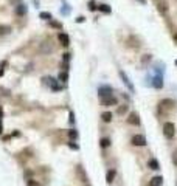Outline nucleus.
I'll return each instance as SVG.
<instances>
[{
    "mask_svg": "<svg viewBox=\"0 0 177 186\" xmlns=\"http://www.w3.org/2000/svg\"><path fill=\"white\" fill-rule=\"evenodd\" d=\"M115 175H117V172L113 171V169H109V171H107V177H106V180H107V183H109V185H112V183H113V180H115Z\"/></svg>",
    "mask_w": 177,
    "mask_h": 186,
    "instance_id": "nucleus-12",
    "label": "nucleus"
},
{
    "mask_svg": "<svg viewBox=\"0 0 177 186\" xmlns=\"http://www.w3.org/2000/svg\"><path fill=\"white\" fill-rule=\"evenodd\" d=\"M98 10L101 11V12H104V14H110V12H112L110 6H109V5H106V3H103V5H99V6H98Z\"/></svg>",
    "mask_w": 177,
    "mask_h": 186,
    "instance_id": "nucleus-14",
    "label": "nucleus"
},
{
    "mask_svg": "<svg viewBox=\"0 0 177 186\" xmlns=\"http://www.w3.org/2000/svg\"><path fill=\"white\" fill-rule=\"evenodd\" d=\"M58 79L61 81V82H67V81H69V75H67L65 71H61V73L58 75Z\"/></svg>",
    "mask_w": 177,
    "mask_h": 186,
    "instance_id": "nucleus-16",
    "label": "nucleus"
},
{
    "mask_svg": "<svg viewBox=\"0 0 177 186\" xmlns=\"http://www.w3.org/2000/svg\"><path fill=\"white\" fill-rule=\"evenodd\" d=\"M12 2H19V0H12Z\"/></svg>",
    "mask_w": 177,
    "mask_h": 186,
    "instance_id": "nucleus-33",
    "label": "nucleus"
},
{
    "mask_svg": "<svg viewBox=\"0 0 177 186\" xmlns=\"http://www.w3.org/2000/svg\"><path fill=\"white\" fill-rule=\"evenodd\" d=\"M163 135H165L168 140L174 138V135H176V126L172 124L171 121H168V122L163 124Z\"/></svg>",
    "mask_w": 177,
    "mask_h": 186,
    "instance_id": "nucleus-1",
    "label": "nucleus"
},
{
    "mask_svg": "<svg viewBox=\"0 0 177 186\" xmlns=\"http://www.w3.org/2000/svg\"><path fill=\"white\" fill-rule=\"evenodd\" d=\"M158 11H160L162 14H166L168 12V3L165 0H160V2H158Z\"/></svg>",
    "mask_w": 177,
    "mask_h": 186,
    "instance_id": "nucleus-13",
    "label": "nucleus"
},
{
    "mask_svg": "<svg viewBox=\"0 0 177 186\" xmlns=\"http://www.w3.org/2000/svg\"><path fill=\"white\" fill-rule=\"evenodd\" d=\"M11 31V28L8 25H0V36H3V34H8Z\"/></svg>",
    "mask_w": 177,
    "mask_h": 186,
    "instance_id": "nucleus-17",
    "label": "nucleus"
},
{
    "mask_svg": "<svg viewBox=\"0 0 177 186\" xmlns=\"http://www.w3.org/2000/svg\"><path fill=\"white\" fill-rule=\"evenodd\" d=\"M85 20V17L84 16H79V17H76V22H78V24H81V22H84Z\"/></svg>",
    "mask_w": 177,
    "mask_h": 186,
    "instance_id": "nucleus-26",
    "label": "nucleus"
},
{
    "mask_svg": "<svg viewBox=\"0 0 177 186\" xmlns=\"http://www.w3.org/2000/svg\"><path fill=\"white\" fill-rule=\"evenodd\" d=\"M176 65H177V59H176Z\"/></svg>",
    "mask_w": 177,
    "mask_h": 186,
    "instance_id": "nucleus-34",
    "label": "nucleus"
},
{
    "mask_svg": "<svg viewBox=\"0 0 177 186\" xmlns=\"http://www.w3.org/2000/svg\"><path fill=\"white\" fill-rule=\"evenodd\" d=\"M148 167H149V169H152V171H158V169H160V163H158L155 158H151V160L148 161Z\"/></svg>",
    "mask_w": 177,
    "mask_h": 186,
    "instance_id": "nucleus-9",
    "label": "nucleus"
},
{
    "mask_svg": "<svg viewBox=\"0 0 177 186\" xmlns=\"http://www.w3.org/2000/svg\"><path fill=\"white\" fill-rule=\"evenodd\" d=\"M58 40H59V44H61L62 47H67V45L70 44V37H69V34H65V33H59L58 34Z\"/></svg>",
    "mask_w": 177,
    "mask_h": 186,
    "instance_id": "nucleus-7",
    "label": "nucleus"
},
{
    "mask_svg": "<svg viewBox=\"0 0 177 186\" xmlns=\"http://www.w3.org/2000/svg\"><path fill=\"white\" fill-rule=\"evenodd\" d=\"M172 163H174V166H177V149L172 154Z\"/></svg>",
    "mask_w": 177,
    "mask_h": 186,
    "instance_id": "nucleus-25",
    "label": "nucleus"
},
{
    "mask_svg": "<svg viewBox=\"0 0 177 186\" xmlns=\"http://www.w3.org/2000/svg\"><path fill=\"white\" fill-rule=\"evenodd\" d=\"M118 75H120V78H121V79H123V84H124L126 87H128V89L130 90V93H135V87H134L132 81H130V79L128 78V75H126L123 70H120V71H118Z\"/></svg>",
    "mask_w": 177,
    "mask_h": 186,
    "instance_id": "nucleus-2",
    "label": "nucleus"
},
{
    "mask_svg": "<svg viewBox=\"0 0 177 186\" xmlns=\"http://www.w3.org/2000/svg\"><path fill=\"white\" fill-rule=\"evenodd\" d=\"M89 5V10L90 11H95V10H98V5H96V2H93V0H90V2L87 3Z\"/></svg>",
    "mask_w": 177,
    "mask_h": 186,
    "instance_id": "nucleus-20",
    "label": "nucleus"
},
{
    "mask_svg": "<svg viewBox=\"0 0 177 186\" xmlns=\"http://www.w3.org/2000/svg\"><path fill=\"white\" fill-rule=\"evenodd\" d=\"M69 61H70V54L65 53V54H64V62H69Z\"/></svg>",
    "mask_w": 177,
    "mask_h": 186,
    "instance_id": "nucleus-27",
    "label": "nucleus"
},
{
    "mask_svg": "<svg viewBox=\"0 0 177 186\" xmlns=\"http://www.w3.org/2000/svg\"><path fill=\"white\" fill-rule=\"evenodd\" d=\"M98 95H99V98H101V99L113 96V95H112V89L109 87V85H101V87L98 89Z\"/></svg>",
    "mask_w": 177,
    "mask_h": 186,
    "instance_id": "nucleus-4",
    "label": "nucleus"
},
{
    "mask_svg": "<svg viewBox=\"0 0 177 186\" xmlns=\"http://www.w3.org/2000/svg\"><path fill=\"white\" fill-rule=\"evenodd\" d=\"M16 14H17V16H25V14H26V5H24V3H17V6H16Z\"/></svg>",
    "mask_w": 177,
    "mask_h": 186,
    "instance_id": "nucleus-10",
    "label": "nucleus"
},
{
    "mask_svg": "<svg viewBox=\"0 0 177 186\" xmlns=\"http://www.w3.org/2000/svg\"><path fill=\"white\" fill-rule=\"evenodd\" d=\"M128 122L132 126H140V118H138V113L137 112H132L128 118Z\"/></svg>",
    "mask_w": 177,
    "mask_h": 186,
    "instance_id": "nucleus-8",
    "label": "nucleus"
},
{
    "mask_svg": "<svg viewBox=\"0 0 177 186\" xmlns=\"http://www.w3.org/2000/svg\"><path fill=\"white\" fill-rule=\"evenodd\" d=\"M2 118H3V110H2V107H0V121H2Z\"/></svg>",
    "mask_w": 177,
    "mask_h": 186,
    "instance_id": "nucleus-29",
    "label": "nucleus"
},
{
    "mask_svg": "<svg viewBox=\"0 0 177 186\" xmlns=\"http://www.w3.org/2000/svg\"><path fill=\"white\" fill-rule=\"evenodd\" d=\"M101 120H103L104 122H110V121H112V113H110V112H104L103 115H101Z\"/></svg>",
    "mask_w": 177,
    "mask_h": 186,
    "instance_id": "nucleus-15",
    "label": "nucleus"
},
{
    "mask_svg": "<svg viewBox=\"0 0 177 186\" xmlns=\"http://www.w3.org/2000/svg\"><path fill=\"white\" fill-rule=\"evenodd\" d=\"M138 2H142V3H144V0H138Z\"/></svg>",
    "mask_w": 177,
    "mask_h": 186,
    "instance_id": "nucleus-32",
    "label": "nucleus"
},
{
    "mask_svg": "<svg viewBox=\"0 0 177 186\" xmlns=\"http://www.w3.org/2000/svg\"><path fill=\"white\" fill-rule=\"evenodd\" d=\"M3 132V126H2V121H0V133Z\"/></svg>",
    "mask_w": 177,
    "mask_h": 186,
    "instance_id": "nucleus-30",
    "label": "nucleus"
},
{
    "mask_svg": "<svg viewBox=\"0 0 177 186\" xmlns=\"http://www.w3.org/2000/svg\"><path fill=\"white\" fill-rule=\"evenodd\" d=\"M118 115H124V113L126 112H128V106H126V104H124V106H121V107H118Z\"/></svg>",
    "mask_w": 177,
    "mask_h": 186,
    "instance_id": "nucleus-21",
    "label": "nucleus"
},
{
    "mask_svg": "<svg viewBox=\"0 0 177 186\" xmlns=\"http://www.w3.org/2000/svg\"><path fill=\"white\" fill-rule=\"evenodd\" d=\"M163 183V178L160 175H157V177H152L151 181H149V186H162Z\"/></svg>",
    "mask_w": 177,
    "mask_h": 186,
    "instance_id": "nucleus-11",
    "label": "nucleus"
},
{
    "mask_svg": "<svg viewBox=\"0 0 177 186\" xmlns=\"http://www.w3.org/2000/svg\"><path fill=\"white\" fill-rule=\"evenodd\" d=\"M26 186H40V183H37L36 180H26Z\"/></svg>",
    "mask_w": 177,
    "mask_h": 186,
    "instance_id": "nucleus-24",
    "label": "nucleus"
},
{
    "mask_svg": "<svg viewBox=\"0 0 177 186\" xmlns=\"http://www.w3.org/2000/svg\"><path fill=\"white\" fill-rule=\"evenodd\" d=\"M174 40H176V42H177V34H174Z\"/></svg>",
    "mask_w": 177,
    "mask_h": 186,
    "instance_id": "nucleus-31",
    "label": "nucleus"
},
{
    "mask_svg": "<svg viewBox=\"0 0 177 186\" xmlns=\"http://www.w3.org/2000/svg\"><path fill=\"white\" fill-rule=\"evenodd\" d=\"M99 146H101L103 149H104V147H109V146H110V140H109V138H101V141H99Z\"/></svg>",
    "mask_w": 177,
    "mask_h": 186,
    "instance_id": "nucleus-18",
    "label": "nucleus"
},
{
    "mask_svg": "<svg viewBox=\"0 0 177 186\" xmlns=\"http://www.w3.org/2000/svg\"><path fill=\"white\" fill-rule=\"evenodd\" d=\"M69 147L73 149V151H78V149H79V146H78V144H76L75 141H69Z\"/></svg>",
    "mask_w": 177,
    "mask_h": 186,
    "instance_id": "nucleus-23",
    "label": "nucleus"
},
{
    "mask_svg": "<svg viewBox=\"0 0 177 186\" xmlns=\"http://www.w3.org/2000/svg\"><path fill=\"white\" fill-rule=\"evenodd\" d=\"M130 143H132L134 146H137V147H140V146H146V138H144L142 133H137V135H134V137H132Z\"/></svg>",
    "mask_w": 177,
    "mask_h": 186,
    "instance_id": "nucleus-3",
    "label": "nucleus"
},
{
    "mask_svg": "<svg viewBox=\"0 0 177 186\" xmlns=\"http://www.w3.org/2000/svg\"><path fill=\"white\" fill-rule=\"evenodd\" d=\"M40 19H44V20H51V14H50V12H40Z\"/></svg>",
    "mask_w": 177,
    "mask_h": 186,
    "instance_id": "nucleus-22",
    "label": "nucleus"
},
{
    "mask_svg": "<svg viewBox=\"0 0 177 186\" xmlns=\"http://www.w3.org/2000/svg\"><path fill=\"white\" fill-rule=\"evenodd\" d=\"M69 137L71 138V141H75V140L78 138V132H76L75 129H70V130H69Z\"/></svg>",
    "mask_w": 177,
    "mask_h": 186,
    "instance_id": "nucleus-19",
    "label": "nucleus"
},
{
    "mask_svg": "<svg viewBox=\"0 0 177 186\" xmlns=\"http://www.w3.org/2000/svg\"><path fill=\"white\" fill-rule=\"evenodd\" d=\"M101 104L104 107H110V106H117L118 104V99L115 96H109V98H104L101 99Z\"/></svg>",
    "mask_w": 177,
    "mask_h": 186,
    "instance_id": "nucleus-6",
    "label": "nucleus"
},
{
    "mask_svg": "<svg viewBox=\"0 0 177 186\" xmlns=\"http://www.w3.org/2000/svg\"><path fill=\"white\" fill-rule=\"evenodd\" d=\"M51 25L53 26H59V28H61V24H59V22H51Z\"/></svg>",
    "mask_w": 177,
    "mask_h": 186,
    "instance_id": "nucleus-28",
    "label": "nucleus"
},
{
    "mask_svg": "<svg viewBox=\"0 0 177 186\" xmlns=\"http://www.w3.org/2000/svg\"><path fill=\"white\" fill-rule=\"evenodd\" d=\"M152 87H154V89H162V87H163V75H162V71H157L155 76H154V79H152Z\"/></svg>",
    "mask_w": 177,
    "mask_h": 186,
    "instance_id": "nucleus-5",
    "label": "nucleus"
}]
</instances>
